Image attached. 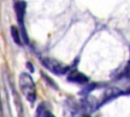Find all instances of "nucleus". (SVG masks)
<instances>
[{
	"mask_svg": "<svg viewBox=\"0 0 130 117\" xmlns=\"http://www.w3.org/2000/svg\"><path fill=\"white\" fill-rule=\"evenodd\" d=\"M48 117H55V116H54V115H53V114H52V113H50V115H49V116H48Z\"/></svg>",
	"mask_w": 130,
	"mask_h": 117,
	"instance_id": "nucleus-7",
	"label": "nucleus"
},
{
	"mask_svg": "<svg viewBox=\"0 0 130 117\" xmlns=\"http://www.w3.org/2000/svg\"><path fill=\"white\" fill-rule=\"evenodd\" d=\"M68 80L72 81V82H76V83H85L88 79L83 73H81L77 70H73L68 75Z\"/></svg>",
	"mask_w": 130,
	"mask_h": 117,
	"instance_id": "nucleus-4",
	"label": "nucleus"
},
{
	"mask_svg": "<svg viewBox=\"0 0 130 117\" xmlns=\"http://www.w3.org/2000/svg\"><path fill=\"white\" fill-rule=\"evenodd\" d=\"M19 85L21 91L25 95L26 99L30 103H34L36 100V87H35V82L31 79L30 75L25 72H22L19 75Z\"/></svg>",
	"mask_w": 130,
	"mask_h": 117,
	"instance_id": "nucleus-1",
	"label": "nucleus"
},
{
	"mask_svg": "<svg viewBox=\"0 0 130 117\" xmlns=\"http://www.w3.org/2000/svg\"><path fill=\"white\" fill-rule=\"evenodd\" d=\"M14 10H15V14H16L18 23L20 24V26H23L22 22H23V17L25 14V2L24 1H17L14 4Z\"/></svg>",
	"mask_w": 130,
	"mask_h": 117,
	"instance_id": "nucleus-3",
	"label": "nucleus"
},
{
	"mask_svg": "<svg viewBox=\"0 0 130 117\" xmlns=\"http://www.w3.org/2000/svg\"><path fill=\"white\" fill-rule=\"evenodd\" d=\"M50 113L51 112L48 111V109L46 108V105L44 103H42L41 105H39L35 117H48L50 115Z\"/></svg>",
	"mask_w": 130,
	"mask_h": 117,
	"instance_id": "nucleus-5",
	"label": "nucleus"
},
{
	"mask_svg": "<svg viewBox=\"0 0 130 117\" xmlns=\"http://www.w3.org/2000/svg\"><path fill=\"white\" fill-rule=\"evenodd\" d=\"M42 61H43V64H44L48 69H50L51 71H53V72H55V73L61 74V73L66 72L67 69H68L67 66H65V65L61 64L60 62H58V61H56V60H54V59H51V58H44Z\"/></svg>",
	"mask_w": 130,
	"mask_h": 117,
	"instance_id": "nucleus-2",
	"label": "nucleus"
},
{
	"mask_svg": "<svg viewBox=\"0 0 130 117\" xmlns=\"http://www.w3.org/2000/svg\"><path fill=\"white\" fill-rule=\"evenodd\" d=\"M85 117H89V116H85Z\"/></svg>",
	"mask_w": 130,
	"mask_h": 117,
	"instance_id": "nucleus-8",
	"label": "nucleus"
},
{
	"mask_svg": "<svg viewBox=\"0 0 130 117\" xmlns=\"http://www.w3.org/2000/svg\"><path fill=\"white\" fill-rule=\"evenodd\" d=\"M10 33H11V37L13 39V41L17 44V45H21V39H20V35L18 32V28L15 25H12L10 28Z\"/></svg>",
	"mask_w": 130,
	"mask_h": 117,
	"instance_id": "nucleus-6",
	"label": "nucleus"
}]
</instances>
